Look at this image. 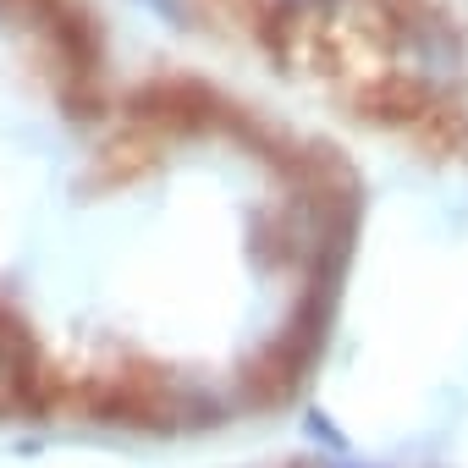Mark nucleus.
<instances>
[{"label": "nucleus", "instance_id": "f257e3e1", "mask_svg": "<svg viewBox=\"0 0 468 468\" xmlns=\"http://www.w3.org/2000/svg\"><path fill=\"white\" fill-rule=\"evenodd\" d=\"M342 468H358V463H342Z\"/></svg>", "mask_w": 468, "mask_h": 468}]
</instances>
